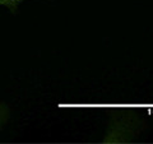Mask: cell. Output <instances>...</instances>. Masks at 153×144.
<instances>
[{
	"mask_svg": "<svg viewBox=\"0 0 153 144\" xmlns=\"http://www.w3.org/2000/svg\"><path fill=\"white\" fill-rule=\"evenodd\" d=\"M144 120L133 108L110 110V126L103 143H130L139 137Z\"/></svg>",
	"mask_w": 153,
	"mask_h": 144,
	"instance_id": "1",
	"label": "cell"
},
{
	"mask_svg": "<svg viewBox=\"0 0 153 144\" xmlns=\"http://www.w3.org/2000/svg\"><path fill=\"white\" fill-rule=\"evenodd\" d=\"M25 1H27V0H0V7H4L5 9H8L13 16H17L19 13V5Z\"/></svg>",
	"mask_w": 153,
	"mask_h": 144,
	"instance_id": "3",
	"label": "cell"
},
{
	"mask_svg": "<svg viewBox=\"0 0 153 144\" xmlns=\"http://www.w3.org/2000/svg\"><path fill=\"white\" fill-rule=\"evenodd\" d=\"M10 116H12V110L9 107V105L5 101L0 99V131L5 128L8 121L10 120Z\"/></svg>",
	"mask_w": 153,
	"mask_h": 144,
	"instance_id": "2",
	"label": "cell"
}]
</instances>
